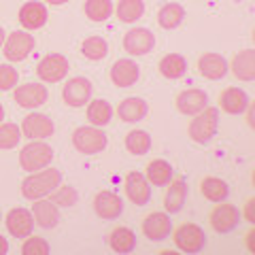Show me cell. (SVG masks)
I'll list each match as a JSON object with an SVG mask.
<instances>
[{
  "mask_svg": "<svg viewBox=\"0 0 255 255\" xmlns=\"http://www.w3.org/2000/svg\"><path fill=\"white\" fill-rule=\"evenodd\" d=\"M60 183H62V172L58 168L36 170L21 183V194L28 200H38L43 196H49L55 187H60Z\"/></svg>",
  "mask_w": 255,
  "mask_h": 255,
  "instance_id": "cell-1",
  "label": "cell"
},
{
  "mask_svg": "<svg viewBox=\"0 0 255 255\" xmlns=\"http://www.w3.org/2000/svg\"><path fill=\"white\" fill-rule=\"evenodd\" d=\"M217 124H219V111L213 107L202 109L198 115H194V119L189 122V136L196 142H209L215 132H217Z\"/></svg>",
  "mask_w": 255,
  "mask_h": 255,
  "instance_id": "cell-2",
  "label": "cell"
},
{
  "mask_svg": "<svg viewBox=\"0 0 255 255\" xmlns=\"http://www.w3.org/2000/svg\"><path fill=\"white\" fill-rule=\"evenodd\" d=\"M73 145L79 153H85V155L100 153V151H105V147H107V134L96 126L77 128L73 134Z\"/></svg>",
  "mask_w": 255,
  "mask_h": 255,
  "instance_id": "cell-3",
  "label": "cell"
},
{
  "mask_svg": "<svg viewBox=\"0 0 255 255\" xmlns=\"http://www.w3.org/2000/svg\"><path fill=\"white\" fill-rule=\"evenodd\" d=\"M51 159H53V149L49 145H45V142H41V140L30 142V145L23 147L21 153H19L21 168L30 170V172H36V170L45 168Z\"/></svg>",
  "mask_w": 255,
  "mask_h": 255,
  "instance_id": "cell-4",
  "label": "cell"
},
{
  "mask_svg": "<svg viewBox=\"0 0 255 255\" xmlns=\"http://www.w3.org/2000/svg\"><path fill=\"white\" fill-rule=\"evenodd\" d=\"M2 47H4L2 53L9 62H21L32 53V49H34V38L23 30H15L9 34V38H4Z\"/></svg>",
  "mask_w": 255,
  "mask_h": 255,
  "instance_id": "cell-5",
  "label": "cell"
},
{
  "mask_svg": "<svg viewBox=\"0 0 255 255\" xmlns=\"http://www.w3.org/2000/svg\"><path fill=\"white\" fill-rule=\"evenodd\" d=\"M204 241L206 236L202 232V228L196 226V223H183L174 232V245H177L179 251H185V253H198L204 247Z\"/></svg>",
  "mask_w": 255,
  "mask_h": 255,
  "instance_id": "cell-6",
  "label": "cell"
},
{
  "mask_svg": "<svg viewBox=\"0 0 255 255\" xmlns=\"http://www.w3.org/2000/svg\"><path fill=\"white\" fill-rule=\"evenodd\" d=\"M62 98L68 107H83L90 102L92 98V81L85 77H75L64 85V92H62Z\"/></svg>",
  "mask_w": 255,
  "mask_h": 255,
  "instance_id": "cell-7",
  "label": "cell"
},
{
  "mask_svg": "<svg viewBox=\"0 0 255 255\" xmlns=\"http://www.w3.org/2000/svg\"><path fill=\"white\" fill-rule=\"evenodd\" d=\"M36 75L47 83H55L68 75V60L60 53H51L43 58L36 66Z\"/></svg>",
  "mask_w": 255,
  "mask_h": 255,
  "instance_id": "cell-8",
  "label": "cell"
},
{
  "mask_svg": "<svg viewBox=\"0 0 255 255\" xmlns=\"http://www.w3.org/2000/svg\"><path fill=\"white\" fill-rule=\"evenodd\" d=\"M153 47H155V36L147 28H134L124 36V49L132 55H145Z\"/></svg>",
  "mask_w": 255,
  "mask_h": 255,
  "instance_id": "cell-9",
  "label": "cell"
},
{
  "mask_svg": "<svg viewBox=\"0 0 255 255\" xmlns=\"http://www.w3.org/2000/svg\"><path fill=\"white\" fill-rule=\"evenodd\" d=\"M21 134L32 140H45L53 134V122L43 113H30L21 124Z\"/></svg>",
  "mask_w": 255,
  "mask_h": 255,
  "instance_id": "cell-10",
  "label": "cell"
},
{
  "mask_svg": "<svg viewBox=\"0 0 255 255\" xmlns=\"http://www.w3.org/2000/svg\"><path fill=\"white\" fill-rule=\"evenodd\" d=\"M47 87L41 83H26V85H17L15 87V102L23 109H36L45 105L47 100Z\"/></svg>",
  "mask_w": 255,
  "mask_h": 255,
  "instance_id": "cell-11",
  "label": "cell"
},
{
  "mask_svg": "<svg viewBox=\"0 0 255 255\" xmlns=\"http://www.w3.org/2000/svg\"><path fill=\"white\" fill-rule=\"evenodd\" d=\"M170 232H172V221L164 213H151L142 221V234L149 241H164V238H168Z\"/></svg>",
  "mask_w": 255,
  "mask_h": 255,
  "instance_id": "cell-12",
  "label": "cell"
},
{
  "mask_svg": "<svg viewBox=\"0 0 255 255\" xmlns=\"http://www.w3.org/2000/svg\"><path fill=\"white\" fill-rule=\"evenodd\" d=\"M126 196L132 204H147L149 198H151V187H149V181L145 179V174L140 172H130L126 177Z\"/></svg>",
  "mask_w": 255,
  "mask_h": 255,
  "instance_id": "cell-13",
  "label": "cell"
},
{
  "mask_svg": "<svg viewBox=\"0 0 255 255\" xmlns=\"http://www.w3.org/2000/svg\"><path fill=\"white\" fill-rule=\"evenodd\" d=\"M238 219H241V215H238V209L234 204H217L211 213V226L221 234L234 230L238 226Z\"/></svg>",
  "mask_w": 255,
  "mask_h": 255,
  "instance_id": "cell-14",
  "label": "cell"
},
{
  "mask_svg": "<svg viewBox=\"0 0 255 255\" xmlns=\"http://www.w3.org/2000/svg\"><path fill=\"white\" fill-rule=\"evenodd\" d=\"M228 62L223 55L219 53H204L200 55V60H198V70H200V75L204 79H209V81H217V79H223L228 75Z\"/></svg>",
  "mask_w": 255,
  "mask_h": 255,
  "instance_id": "cell-15",
  "label": "cell"
},
{
  "mask_svg": "<svg viewBox=\"0 0 255 255\" xmlns=\"http://www.w3.org/2000/svg\"><path fill=\"white\" fill-rule=\"evenodd\" d=\"M209 107V96L202 90H185L177 96V109L183 115H198Z\"/></svg>",
  "mask_w": 255,
  "mask_h": 255,
  "instance_id": "cell-16",
  "label": "cell"
},
{
  "mask_svg": "<svg viewBox=\"0 0 255 255\" xmlns=\"http://www.w3.org/2000/svg\"><path fill=\"white\" fill-rule=\"evenodd\" d=\"M94 211L98 213V217H102V219H115L122 215L124 202L113 191H100V194L94 198Z\"/></svg>",
  "mask_w": 255,
  "mask_h": 255,
  "instance_id": "cell-17",
  "label": "cell"
},
{
  "mask_svg": "<svg viewBox=\"0 0 255 255\" xmlns=\"http://www.w3.org/2000/svg\"><path fill=\"white\" fill-rule=\"evenodd\" d=\"M32 228H34V217L32 213L26 209H13L6 215V230L15 236V238H26L30 236Z\"/></svg>",
  "mask_w": 255,
  "mask_h": 255,
  "instance_id": "cell-18",
  "label": "cell"
},
{
  "mask_svg": "<svg viewBox=\"0 0 255 255\" xmlns=\"http://www.w3.org/2000/svg\"><path fill=\"white\" fill-rule=\"evenodd\" d=\"M32 217H34V223H38L41 228L45 230H51L58 226L60 221V211H58V204L51 202V200H43L38 198L32 206Z\"/></svg>",
  "mask_w": 255,
  "mask_h": 255,
  "instance_id": "cell-19",
  "label": "cell"
},
{
  "mask_svg": "<svg viewBox=\"0 0 255 255\" xmlns=\"http://www.w3.org/2000/svg\"><path fill=\"white\" fill-rule=\"evenodd\" d=\"M19 23L26 30L43 28L47 23V9L43 2H26L19 9Z\"/></svg>",
  "mask_w": 255,
  "mask_h": 255,
  "instance_id": "cell-20",
  "label": "cell"
},
{
  "mask_svg": "<svg viewBox=\"0 0 255 255\" xmlns=\"http://www.w3.org/2000/svg\"><path fill=\"white\" fill-rule=\"evenodd\" d=\"M138 66L130 60H117L111 68V81L117 87H130L138 81Z\"/></svg>",
  "mask_w": 255,
  "mask_h": 255,
  "instance_id": "cell-21",
  "label": "cell"
},
{
  "mask_svg": "<svg viewBox=\"0 0 255 255\" xmlns=\"http://www.w3.org/2000/svg\"><path fill=\"white\" fill-rule=\"evenodd\" d=\"M219 107H221V111H226L228 115H238V113H243V111H247L249 98H247V94L243 90H238V87H228V90H223L219 96Z\"/></svg>",
  "mask_w": 255,
  "mask_h": 255,
  "instance_id": "cell-22",
  "label": "cell"
},
{
  "mask_svg": "<svg viewBox=\"0 0 255 255\" xmlns=\"http://www.w3.org/2000/svg\"><path fill=\"white\" fill-rule=\"evenodd\" d=\"M232 73L241 81H253L255 79V53L253 49H243L234 55L232 64H230Z\"/></svg>",
  "mask_w": 255,
  "mask_h": 255,
  "instance_id": "cell-23",
  "label": "cell"
},
{
  "mask_svg": "<svg viewBox=\"0 0 255 255\" xmlns=\"http://www.w3.org/2000/svg\"><path fill=\"white\" fill-rule=\"evenodd\" d=\"M117 113L124 122L134 124V122L145 119V115L149 113V105L142 98H126V100H122V105L117 107Z\"/></svg>",
  "mask_w": 255,
  "mask_h": 255,
  "instance_id": "cell-24",
  "label": "cell"
},
{
  "mask_svg": "<svg viewBox=\"0 0 255 255\" xmlns=\"http://www.w3.org/2000/svg\"><path fill=\"white\" fill-rule=\"evenodd\" d=\"M200 191H202V196L209 202H223L228 198V194H230V187H228V183L223 181V179L206 177L200 183Z\"/></svg>",
  "mask_w": 255,
  "mask_h": 255,
  "instance_id": "cell-25",
  "label": "cell"
},
{
  "mask_svg": "<svg viewBox=\"0 0 255 255\" xmlns=\"http://www.w3.org/2000/svg\"><path fill=\"white\" fill-rule=\"evenodd\" d=\"M159 73L166 79H179L187 73V62L179 53H168L159 60Z\"/></svg>",
  "mask_w": 255,
  "mask_h": 255,
  "instance_id": "cell-26",
  "label": "cell"
},
{
  "mask_svg": "<svg viewBox=\"0 0 255 255\" xmlns=\"http://www.w3.org/2000/svg\"><path fill=\"white\" fill-rule=\"evenodd\" d=\"M147 181L157 187H164L172 181V166L166 159H153L147 166Z\"/></svg>",
  "mask_w": 255,
  "mask_h": 255,
  "instance_id": "cell-27",
  "label": "cell"
},
{
  "mask_svg": "<svg viewBox=\"0 0 255 255\" xmlns=\"http://www.w3.org/2000/svg\"><path fill=\"white\" fill-rule=\"evenodd\" d=\"M109 245H111V249L117 253H130L134 247H136V236L128 228H115L109 236Z\"/></svg>",
  "mask_w": 255,
  "mask_h": 255,
  "instance_id": "cell-28",
  "label": "cell"
},
{
  "mask_svg": "<svg viewBox=\"0 0 255 255\" xmlns=\"http://www.w3.org/2000/svg\"><path fill=\"white\" fill-rule=\"evenodd\" d=\"M183 17H185V9H183L181 4H177V2H168V4H164L162 9H159L157 23L164 30H172L183 21Z\"/></svg>",
  "mask_w": 255,
  "mask_h": 255,
  "instance_id": "cell-29",
  "label": "cell"
},
{
  "mask_svg": "<svg viewBox=\"0 0 255 255\" xmlns=\"http://www.w3.org/2000/svg\"><path fill=\"white\" fill-rule=\"evenodd\" d=\"M185 196H187V185L185 181H172L170 187H168V194H166V200H164V206L168 213H179L185 204Z\"/></svg>",
  "mask_w": 255,
  "mask_h": 255,
  "instance_id": "cell-30",
  "label": "cell"
},
{
  "mask_svg": "<svg viewBox=\"0 0 255 255\" xmlns=\"http://www.w3.org/2000/svg\"><path fill=\"white\" fill-rule=\"evenodd\" d=\"M111 117H113V109L107 100H92L90 105H87V119H90V124L96 126V128H102L111 122Z\"/></svg>",
  "mask_w": 255,
  "mask_h": 255,
  "instance_id": "cell-31",
  "label": "cell"
},
{
  "mask_svg": "<svg viewBox=\"0 0 255 255\" xmlns=\"http://www.w3.org/2000/svg\"><path fill=\"white\" fill-rule=\"evenodd\" d=\"M145 13V2L142 0H119L117 4V17L124 23H132L142 17Z\"/></svg>",
  "mask_w": 255,
  "mask_h": 255,
  "instance_id": "cell-32",
  "label": "cell"
},
{
  "mask_svg": "<svg viewBox=\"0 0 255 255\" xmlns=\"http://www.w3.org/2000/svg\"><path fill=\"white\" fill-rule=\"evenodd\" d=\"M83 9L92 21H105L113 13V2L111 0H85Z\"/></svg>",
  "mask_w": 255,
  "mask_h": 255,
  "instance_id": "cell-33",
  "label": "cell"
},
{
  "mask_svg": "<svg viewBox=\"0 0 255 255\" xmlns=\"http://www.w3.org/2000/svg\"><path fill=\"white\" fill-rule=\"evenodd\" d=\"M151 147V136L145 130H132L130 134L126 136V149L130 151L132 155H142L147 153Z\"/></svg>",
  "mask_w": 255,
  "mask_h": 255,
  "instance_id": "cell-34",
  "label": "cell"
},
{
  "mask_svg": "<svg viewBox=\"0 0 255 255\" xmlns=\"http://www.w3.org/2000/svg\"><path fill=\"white\" fill-rule=\"evenodd\" d=\"M81 51H83V55L87 60L96 62V60H102L107 55L109 45H107V41L102 36H90V38H85V41H83Z\"/></svg>",
  "mask_w": 255,
  "mask_h": 255,
  "instance_id": "cell-35",
  "label": "cell"
},
{
  "mask_svg": "<svg viewBox=\"0 0 255 255\" xmlns=\"http://www.w3.org/2000/svg\"><path fill=\"white\" fill-rule=\"evenodd\" d=\"M21 138V128L17 124H2L0 126V149H13L17 147Z\"/></svg>",
  "mask_w": 255,
  "mask_h": 255,
  "instance_id": "cell-36",
  "label": "cell"
},
{
  "mask_svg": "<svg viewBox=\"0 0 255 255\" xmlns=\"http://www.w3.org/2000/svg\"><path fill=\"white\" fill-rule=\"evenodd\" d=\"M53 198H51V202L55 204H60V206H73L77 202V191L75 187H70V185H64V187H55L53 191Z\"/></svg>",
  "mask_w": 255,
  "mask_h": 255,
  "instance_id": "cell-37",
  "label": "cell"
},
{
  "mask_svg": "<svg viewBox=\"0 0 255 255\" xmlns=\"http://www.w3.org/2000/svg\"><path fill=\"white\" fill-rule=\"evenodd\" d=\"M21 253L23 255H47L49 253V245H47V241H43V238L32 236L21 245Z\"/></svg>",
  "mask_w": 255,
  "mask_h": 255,
  "instance_id": "cell-38",
  "label": "cell"
},
{
  "mask_svg": "<svg viewBox=\"0 0 255 255\" xmlns=\"http://www.w3.org/2000/svg\"><path fill=\"white\" fill-rule=\"evenodd\" d=\"M17 81H19L17 70L9 66V64H0V92L11 90V87L17 85Z\"/></svg>",
  "mask_w": 255,
  "mask_h": 255,
  "instance_id": "cell-39",
  "label": "cell"
},
{
  "mask_svg": "<svg viewBox=\"0 0 255 255\" xmlns=\"http://www.w3.org/2000/svg\"><path fill=\"white\" fill-rule=\"evenodd\" d=\"M251 206H253V198H249V200H247V206H245V217H247V221H251V223H253V215H251Z\"/></svg>",
  "mask_w": 255,
  "mask_h": 255,
  "instance_id": "cell-40",
  "label": "cell"
},
{
  "mask_svg": "<svg viewBox=\"0 0 255 255\" xmlns=\"http://www.w3.org/2000/svg\"><path fill=\"white\" fill-rule=\"evenodd\" d=\"M6 251H9V243H6V238L0 236V255L6 253Z\"/></svg>",
  "mask_w": 255,
  "mask_h": 255,
  "instance_id": "cell-41",
  "label": "cell"
},
{
  "mask_svg": "<svg viewBox=\"0 0 255 255\" xmlns=\"http://www.w3.org/2000/svg\"><path fill=\"white\" fill-rule=\"evenodd\" d=\"M253 236H255V232L251 230V232L247 234V245H249V251H255V247H253Z\"/></svg>",
  "mask_w": 255,
  "mask_h": 255,
  "instance_id": "cell-42",
  "label": "cell"
},
{
  "mask_svg": "<svg viewBox=\"0 0 255 255\" xmlns=\"http://www.w3.org/2000/svg\"><path fill=\"white\" fill-rule=\"evenodd\" d=\"M247 109H249V126L253 128V105H251V102H249V107H247Z\"/></svg>",
  "mask_w": 255,
  "mask_h": 255,
  "instance_id": "cell-43",
  "label": "cell"
},
{
  "mask_svg": "<svg viewBox=\"0 0 255 255\" xmlns=\"http://www.w3.org/2000/svg\"><path fill=\"white\" fill-rule=\"evenodd\" d=\"M45 2H49V4H66L68 0H45Z\"/></svg>",
  "mask_w": 255,
  "mask_h": 255,
  "instance_id": "cell-44",
  "label": "cell"
},
{
  "mask_svg": "<svg viewBox=\"0 0 255 255\" xmlns=\"http://www.w3.org/2000/svg\"><path fill=\"white\" fill-rule=\"evenodd\" d=\"M2 45H4V30L0 28V47H2Z\"/></svg>",
  "mask_w": 255,
  "mask_h": 255,
  "instance_id": "cell-45",
  "label": "cell"
},
{
  "mask_svg": "<svg viewBox=\"0 0 255 255\" xmlns=\"http://www.w3.org/2000/svg\"><path fill=\"white\" fill-rule=\"evenodd\" d=\"M4 119V109H2V105H0V122Z\"/></svg>",
  "mask_w": 255,
  "mask_h": 255,
  "instance_id": "cell-46",
  "label": "cell"
}]
</instances>
